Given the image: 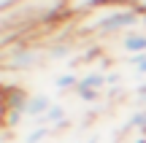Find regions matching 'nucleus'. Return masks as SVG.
<instances>
[{
	"mask_svg": "<svg viewBox=\"0 0 146 143\" xmlns=\"http://www.w3.org/2000/svg\"><path fill=\"white\" fill-rule=\"evenodd\" d=\"M62 16H70L68 0H19V3L0 11L3 41H8L11 32H25L30 27L49 24V22H57Z\"/></svg>",
	"mask_w": 146,
	"mask_h": 143,
	"instance_id": "obj_1",
	"label": "nucleus"
},
{
	"mask_svg": "<svg viewBox=\"0 0 146 143\" xmlns=\"http://www.w3.org/2000/svg\"><path fill=\"white\" fill-rule=\"evenodd\" d=\"M141 24H146V14L141 8L130 3H108L100 5L95 11H87L81 22H78V30L81 32H92V35H125L130 30H138Z\"/></svg>",
	"mask_w": 146,
	"mask_h": 143,
	"instance_id": "obj_2",
	"label": "nucleus"
},
{
	"mask_svg": "<svg viewBox=\"0 0 146 143\" xmlns=\"http://www.w3.org/2000/svg\"><path fill=\"white\" fill-rule=\"evenodd\" d=\"M43 59H46V49L25 46V43H19L14 51H11V49H5L3 65H5L8 70H33V68H38Z\"/></svg>",
	"mask_w": 146,
	"mask_h": 143,
	"instance_id": "obj_3",
	"label": "nucleus"
},
{
	"mask_svg": "<svg viewBox=\"0 0 146 143\" xmlns=\"http://www.w3.org/2000/svg\"><path fill=\"white\" fill-rule=\"evenodd\" d=\"M27 92L22 89H8V95H5V113H8V124H14L16 119L25 116V105H27Z\"/></svg>",
	"mask_w": 146,
	"mask_h": 143,
	"instance_id": "obj_4",
	"label": "nucleus"
},
{
	"mask_svg": "<svg viewBox=\"0 0 146 143\" xmlns=\"http://www.w3.org/2000/svg\"><path fill=\"white\" fill-rule=\"evenodd\" d=\"M52 105H54V100H52L49 95H43V92L30 95V97H27V105H25V116H27V119H35V122H41Z\"/></svg>",
	"mask_w": 146,
	"mask_h": 143,
	"instance_id": "obj_5",
	"label": "nucleus"
},
{
	"mask_svg": "<svg viewBox=\"0 0 146 143\" xmlns=\"http://www.w3.org/2000/svg\"><path fill=\"white\" fill-rule=\"evenodd\" d=\"M119 46H122V51H127L130 57L133 54H146V30L125 32V35L119 38Z\"/></svg>",
	"mask_w": 146,
	"mask_h": 143,
	"instance_id": "obj_6",
	"label": "nucleus"
},
{
	"mask_svg": "<svg viewBox=\"0 0 146 143\" xmlns=\"http://www.w3.org/2000/svg\"><path fill=\"white\" fill-rule=\"evenodd\" d=\"M38 124H43V127L49 130H57V127H65L68 124V119H65V105H60V103H54L52 108L46 111V116L41 119Z\"/></svg>",
	"mask_w": 146,
	"mask_h": 143,
	"instance_id": "obj_7",
	"label": "nucleus"
},
{
	"mask_svg": "<svg viewBox=\"0 0 146 143\" xmlns=\"http://www.w3.org/2000/svg\"><path fill=\"white\" fill-rule=\"evenodd\" d=\"M103 86H108V73H98V70H92V73H84L81 81H78L76 89H95V92H103Z\"/></svg>",
	"mask_w": 146,
	"mask_h": 143,
	"instance_id": "obj_8",
	"label": "nucleus"
},
{
	"mask_svg": "<svg viewBox=\"0 0 146 143\" xmlns=\"http://www.w3.org/2000/svg\"><path fill=\"white\" fill-rule=\"evenodd\" d=\"M108 3H116V0H68L73 16H76V14L81 16V14H87V11H95V8H100V5H108Z\"/></svg>",
	"mask_w": 146,
	"mask_h": 143,
	"instance_id": "obj_9",
	"label": "nucleus"
},
{
	"mask_svg": "<svg viewBox=\"0 0 146 143\" xmlns=\"http://www.w3.org/2000/svg\"><path fill=\"white\" fill-rule=\"evenodd\" d=\"M125 130H138L141 135H146V108L130 113V119L125 122Z\"/></svg>",
	"mask_w": 146,
	"mask_h": 143,
	"instance_id": "obj_10",
	"label": "nucleus"
},
{
	"mask_svg": "<svg viewBox=\"0 0 146 143\" xmlns=\"http://www.w3.org/2000/svg\"><path fill=\"white\" fill-rule=\"evenodd\" d=\"M78 81H81V76H76V73H60L54 78V86L57 89H76Z\"/></svg>",
	"mask_w": 146,
	"mask_h": 143,
	"instance_id": "obj_11",
	"label": "nucleus"
},
{
	"mask_svg": "<svg viewBox=\"0 0 146 143\" xmlns=\"http://www.w3.org/2000/svg\"><path fill=\"white\" fill-rule=\"evenodd\" d=\"M65 57H70V46L68 43H57V46L46 49V59H65Z\"/></svg>",
	"mask_w": 146,
	"mask_h": 143,
	"instance_id": "obj_12",
	"label": "nucleus"
},
{
	"mask_svg": "<svg viewBox=\"0 0 146 143\" xmlns=\"http://www.w3.org/2000/svg\"><path fill=\"white\" fill-rule=\"evenodd\" d=\"M49 132H52L49 127L38 124V127L33 130V132H27V135H25V140H22V143H43V138H49Z\"/></svg>",
	"mask_w": 146,
	"mask_h": 143,
	"instance_id": "obj_13",
	"label": "nucleus"
},
{
	"mask_svg": "<svg viewBox=\"0 0 146 143\" xmlns=\"http://www.w3.org/2000/svg\"><path fill=\"white\" fill-rule=\"evenodd\" d=\"M76 95L81 97L84 103H98V97H100V92H95V89H76Z\"/></svg>",
	"mask_w": 146,
	"mask_h": 143,
	"instance_id": "obj_14",
	"label": "nucleus"
},
{
	"mask_svg": "<svg viewBox=\"0 0 146 143\" xmlns=\"http://www.w3.org/2000/svg\"><path fill=\"white\" fill-rule=\"evenodd\" d=\"M122 3H130V5H135V8H141L146 14V0H122Z\"/></svg>",
	"mask_w": 146,
	"mask_h": 143,
	"instance_id": "obj_15",
	"label": "nucleus"
},
{
	"mask_svg": "<svg viewBox=\"0 0 146 143\" xmlns=\"http://www.w3.org/2000/svg\"><path fill=\"white\" fill-rule=\"evenodd\" d=\"M138 73H141V76H146V54H143V57H141V62H138Z\"/></svg>",
	"mask_w": 146,
	"mask_h": 143,
	"instance_id": "obj_16",
	"label": "nucleus"
},
{
	"mask_svg": "<svg viewBox=\"0 0 146 143\" xmlns=\"http://www.w3.org/2000/svg\"><path fill=\"white\" fill-rule=\"evenodd\" d=\"M14 3H19V0H0V11L8 8V5H14Z\"/></svg>",
	"mask_w": 146,
	"mask_h": 143,
	"instance_id": "obj_17",
	"label": "nucleus"
},
{
	"mask_svg": "<svg viewBox=\"0 0 146 143\" xmlns=\"http://www.w3.org/2000/svg\"><path fill=\"white\" fill-rule=\"evenodd\" d=\"M130 143H146V135H141V138H135V140H130Z\"/></svg>",
	"mask_w": 146,
	"mask_h": 143,
	"instance_id": "obj_18",
	"label": "nucleus"
},
{
	"mask_svg": "<svg viewBox=\"0 0 146 143\" xmlns=\"http://www.w3.org/2000/svg\"><path fill=\"white\" fill-rule=\"evenodd\" d=\"M138 100H141V105L146 108V95H138Z\"/></svg>",
	"mask_w": 146,
	"mask_h": 143,
	"instance_id": "obj_19",
	"label": "nucleus"
}]
</instances>
